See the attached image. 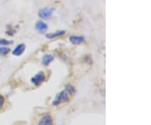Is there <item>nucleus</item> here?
I'll use <instances>...</instances> for the list:
<instances>
[{
  "mask_svg": "<svg viewBox=\"0 0 151 125\" xmlns=\"http://www.w3.org/2000/svg\"><path fill=\"white\" fill-rule=\"evenodd\" d=\"M68 99H69V93H67L66 90H64V91H62L61 93H60L59 94H58V96H57L56 98L55 99L54 102H53V103L52 104H53L54 106H57V105H59V104L67 102Z\"/></svg>",
  "mask_w": 151,
  "mask_h": 125,
  "instance_id": "nucleus-1",
  "label": "nucleus"
},
{
  "mask_svg": "<svg viewBox=\"0 0 151 125\" xmlns=\"http://www.w3.org/2000/svg\"><path fill=\"white\" fill-rule=\"evenodd\" d=\"M54 8H44L39 11V16L40 18L43 19H47L49 18L52 16L53 12H54Z\"/></svg>",
  "mask_w": 151,
  "mask_h": 125,
  "instance_id": "nucleus-2",
  "label": "nucleus"
},
{
  "mask_svg": "<svg viewBox=\"0 0 151 125\" xmlns=\"http://www.w3.org/2000/svg\"><path fill=\"white\" fill-rule=\"evenodd\" d=\"M45 73L43 71H40L37 74H35V76H34L31 78V82L36 86H39L40 83H42L45 81Z\"/></svg>",
  "mask_w": 151,
  "mask_h": 125,
  "instance_id": "nucleus-3",
  "label": "nucleus"
},
{
  "mask_svg": "<svg viewBox=\"0 0 151 125\" xmlns=\"http://www.w3.org/2000/svg\"><path fill=\"white\" fill-rule=\"evenodd\" d=\"M35 29L39 33H45L48 29V25L42 20H40L35 24Z\"/></svg>",
  "mask_w": 151,
  "mask_h": 125,
  "instance_id": "nucleus-4",
  "label": "nucleus"
},
{
  "mask_svg": "<svg viewBox=\"0 0 151 125\" xmlns=\"http://www.w3.org/2000/svg\"><path fill=\"white\" fill-rule=\"evenodd\" d=\"M25 48H26V45L24 44H19V45H17L16 47H15V49L13 50V55H16V56L21 55L24 52Z\"/></svg>",
  "mask_w": 151,
  "mask_h": 125,
  "instance_id": "nucleus-5",
  "label": "nucleus"
},
{
  "mask_svg": "<svg viewBox=\"0 0 151 125\" xmlns=\"http://www.w3.org/2000/svg\"><path fill=\"white\" fill-rule=\"evenodd\" d=\"M38 125H53V119L50 115L44 116L43 118L40 120Z\"/></svg>",
  "mask_w": 151,
  "mask_h": 125,
  "instance_id": "nucleus-6",
  "label": "nucleus"
},
{
  "mask_svg": "<svg viewBox=\"0 0 151 125\" xmlns=\"http://www.w3.org/2000/svg\"><path fill=\"white\" fill-rule=\"evenodd\" d=\"M70 41L73 45H80L84 41V37L82 36H76V35H71L70 37Z\"/></svg>",
  "mask_w": 151,
  "mask_h": 125,
  "instance_id": "nucleus-7",
  "label": "nucleus"
},
{
  "mask_svg": "<svg viewBox=\"0 0 151 125\" xmlns=\"http://www.w3.org/2000/svg\"><path fill=\"white\" fill-rule=\"evenodd\" d=\"M54 60V57L51 55H45L42 59V63L44 65H49Z\"/></svg>",
  "mask_w": 151,
  "mask_h": 125,
  "instance_id": "nucleus-8",
  "label": "nucleus"
},
{
  "mask_svg": "<svg viewBox=\"0 0 151 125\" xmlns=\"http://www.w3.org/2000/svg\"><path fill=\"white\" fill-rule=\"evenodd\" d=\"M65 34V30H60V31H57V32L47 34H46V37L49 39H55V38H56V37L61 36V35H63V34Z\"/></svg>",
  "mask_w": 151,
  "mask_h": 125,
  "instance_id": "nucleus-9",
  "label": "nucleus"
},
{
  "mask_svg": "<svg viewBox=\"0 0 151 125\" xmlns=\"http://www.w3.org/2000/svg\"><path fill=\"white\" fill-rule=\"evenodd\" d=\"M9 51H10V49L9 47L0 46V55H7Z\"/></svg>",
  "mask_w": 151,
  "mask_h": 125,
  "instance_id": "nucleus-10",
  "label": "nucleus"
},
{
  "mask_svg": "<svg viewBox=\"0 0 151 125\" xmlns=\"http://www.w3.org/2000/svg\"><path fill=\"white\" fill-rule=\"evenodd\" d=\"M11 44H13L12 41H9V40H7L5 39H0V45L2 46H5V45H11Z\"/></svg>",
  "mask_w": 151,
  "mask_h": 125,
  "instance_id": "nucleus-11",
  "label": "nucleus"
},
{
  "mask_svg": "<svg viewBox=\"0 0 151 125\" xmlns=\"http://www.w3.org/2000/svg\"><path fill=\"white\" fill-rule=\"evenodd\" d=\"M65 90L67 91V93H69V94H73V93H75V87L70 86V85H67Z\"/></svg>",
  "mask_w": 151,
  "mask_h": 125,
  "instance_id": "nucleus-12",
  "label": "nucleus"
},
{
  "mask_svg": "<svg viewBox=\"0 0 151 125\" xmlns=\"http://www.w3.org/2000/svg\"><path fill=\"white\" fill-rule=\"evenodd\" d=\"M4 104V98L2 95H0V109L3 108Z\"/></svg>",
  "mask_w": 151,
  "mask_h": 125,
  "instance_id": "nucleus-13",
  "label": "nucleus"
}]
</instances>
